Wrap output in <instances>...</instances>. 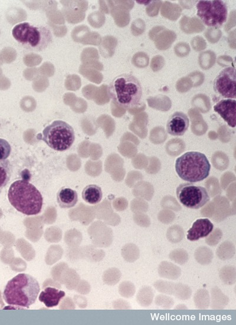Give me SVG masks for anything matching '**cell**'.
I'll use <instances>...</instances> for the list:
<instances>
[{"instance_id": "obj_25", "label": "cell", "mask_w": 236, "mask_h": 325, "mask_svg": "<svg viewBox=\"0 0 236 325\" xmlns=\"http://www.w3.org/2000/svg\"><path fill=\"white\" fill-rule=\"evenodd\" d=\"M219 278L226 285H231L236 284V269L234 266H226L219 271Z\"/></svg>"}, {"instance_id": "obj_24", "label": "cell", "mask_w": 236, "mask_h": 325, "mask_svg": "<svg viewBox=\"0 0 236 325\" xmlns=\"http://www.w3.org/2000/svg\"><path fill=\"white\" fill-rule=\"evenodd\" d=\"M122 255L124 259L128 263H134L140 258V248L134 243L127 244L122 248Z\"/></svg>"}, {"instance_id": "obj_15", "label": "cell", "mask_w": 236, "mask_h": 325, "mask_svg": "<svg viewBox=\"0 0 236 325\" xmlns=\"http://www.w3.org/2000/svg\"><path fill=\"white\" fill-rule=\"evenodd\" d=\"M57 201L61 208H72L78 203V193L71 188L63 187L57 192Z\"/></svg>"}, {"instance_id": "obj_30", "label": "cell", "mask_w": 236, "mask_h": 325, "mask_svg": "<svg viewBox=\"0 0 236 325\" xmlns=\"http://www.w3.org/2000/svg\"><path fill=\"white\" fill-rule=\"evenodd\" d=\"M223 235L222 231L217 228L208 235L205 239V243L209 246L217 245L222 240Z\"/></svg>"}, {"instance_id": "obj_32", "label": "cell", "mask_w": 236, "mask_h": 325, "mask_svg": "<svg viewBox=\"0 0 236 325\" xmlns=\"http://www.w3.org/2000/svg\"><path fill=\"white\" fill-rule=\"evenodd\" d=\"M175 309H187V308L183 304H180V305H178L175 307Z\"/></svg>"}, {"instance_id": "obj_26", "label": "cell", "mask_w": 236, "mask_h": 325, "mask_svg": "<svg viewBox=\"0 0 236 325\" xmlns=\"http://www.w3.org/2000/svg\"><path fill=\"white\" fill-rule=\"evenodd\" d=\"M166 239L172 244L180 243L184 239V231L179 226H172L169 228L166 233Z\"/></svg>"}, {"instance_id": "obj_5", "label": "cell", "mask_w": 236, "mask_h": 325, "mask_svg": "<svg viewBox=\"0 0 236 325\" xmlns=\"http://www.w3.org/2000/svg\"><path fill=\"white\" fill-rule=\"evenodd\" d=\"M175 171L181 179L190 183L201 182L209 176L211 164L206 156L197 152H189L175 162Z\"/></svg>"}, {"instance_id": "obj_4", "label": "cell", "mask_w": 236, "mask_h": 325, "mask_svg": "<svg viewBox=\"0 0 236 325\" xmlns=\"http://www.w3.org/2000/svg\"><path fill=\"white\" fill-rule=\"evenodd\" d=\"M12 35L21 46L33 52L43 51L53 41L52 34L47 27L27 22L15 26Z\"/></svg>"}, {"instance_id": "obj_23", "label": "cell", "mask_w": 236, "mask_h": 325, "mask_svg": "<svg viewBox=\"0 0 236 325\" xmlns=\"http://www.w3.org/2000/svg\"><path fill=\"white\" fill-rule=\"evenodd\" d=\"M194 302L197 309L206 310L209 308L210 304V295L208 291L205 288H201L196 291L194 296Z\"/></svg>"}, {"instance_id": "obj_2", "label": "cell", "mask_w": 236, "mask_h": 325, "mask_svg": "<svg viewBox=\"0 0 236 325\" xmlns=\"http://www.w3.org/2000/svg\"><path fill=\"white\" fill-rule=\"evenodd\" d=\"M9 202L17 211L24 215H38L41 211L43 198L34 185L24 180H18L8 192Z\"/></svg>"}, {"instance_id": "obj_9", "label": "cell", "mask_w": 236, "mask_h": 325, "mask_svg": "<svg viewBox=\"0 0 236 325\" xmlns=\"http://www.w3.org/2000/svg\"><path fill=\"white\" fill-rule=\"evenodd\" d=\"M213 89L217 94L226 99L236 98V75L234 67L223 69L214 80Z\"/></svg>"}, {"instance_id": "obj_31", "label": "cell", "mask_w": 236, "mask_h": 325, "mask_svg": "<svg viewBox=\"0 0 236 325\" xmlns=\"http://www.w3.org/2000/svg\"><path fill=\"white\" fill-rule=\"evenodd\" d=\"M11 152V147L7 140L0 138V162L7 160Z\"/></svg>"}, {"instance_id": "obj_21", "label": "cell", "mask_w": 236, "mask_h": 325, "mask_svg": "<svg viewBox=\"0 0 236 325\" xmlns=\"http://www.w3.org/2000/svg\"><path fill=\"white\" fill-rule=\"evenodd\" d=\"M12 172L13 168L10 161L7 159L0 162V194L10 182Z\"/></svg>"}, {"instance_id": "obj_29", "label": "cell", "mask_w": 236, "mask_h": 325, "mask_svg": "<svg viewBox=\"0 0 236 325\" xmlns=\"http://www.w3.org/2000/svg\"><path fill=\"white\" fill-rule=\"evenodd\" d=\"M119 292L121 296L124 297H132L134 296L136 292L135 285L131 282H124L120 285Z\"/></svg>"}, {"instance_id": "obj_6", "label": "cell", "mask_w": 236, "mask_h": 325, "mask_svg": "<svg viewBox=\"0 0 236 325\" xmlns=\"http://www.w3.org/2000/svg\"><path fill=\"white\" fill-rule=\"evenodd\" d=\"M41 140L51 149L64 152L70 149L74 143V129L67 122L56 120L44 129Z\"/></svg>"}, {"instance_id": "obj_13", "label": "cell", "mask_w": 236, "mask_h": 325, "mask_svg": "<svg viewBox=\"0 0 236 325\" xmlns=\"http://www.w3.org/2000/svg\"><path fill=\"white\" fill-rule=\"evenodd\" d=\"M214 225L209 219H198L187 232V239L191 242H195L207 237L213 231Z\"/></svg>"}, {"instance_id": "obj_19", "label": "cell", "mask_w": 236, "mask_h": 325, "mask_svg": "<svg viewBox=\"0 0 236 325\" xmlns=\"http://www.w3.org/2000/svg\"><path fill=\"white\" fill-rule=\"evenodd\" d=\"M154 298V291L153 288L145 285L140 288L136 297V300L141 306L148 308L152 305Z\"/></svg>"}, {"instance_id": "obj_10", "label": "cell", "mask_w": 236, "mask_h": 325, "mask_svg": "<svg viewBox=\"0 0 236 325\" xmlns=\"http://www.w3.org/2000/svg\"><path fill=\"white\" fill-rule=\"evenodd\" d=\"M154 287L158 292L171 295L182 301L190 299L192 290L189 285L158 280L154 283Z\"/></svg>"}, {"instance_id": "obj_28", "label": "cell", "mask_w": 236, "mask_h": 325, "mask_svg": "<svg viewBox=\"0 0 236 325\" xmlns=\"http://www.w3.org/2000/svg\"><path fill=\"white\" fill-rule=\"evenodd\" d=\"M155 303L157 306L164 309H171L174 305L173 298L165 294H159L156 297Z\"/></svg>"}, {"instance_id": "obj_8", "label": "cell", "mask_w": 236, "mask_h": 325, "mask_svg": "<svg viewBox=\"0 0 236 325\" xmlns=\"http://www.w3.org/2000/svg\"><path fill=\"white\" fill-rule=\"evenodd\" d=\"M177 197L180 203L187 208H201L210 201L207 189L191 183H184L178 186Z\"/></svg>"}, {"instance_id": "obj_17", "label": "cell", "mask_w": 236, "mask_h": 325, "mask_svg": "<svg viewBox=\"0 0 236 325\" xmlns=\"http://www.w3.org/2000/svg\"><path fill=\"white\" fill-rule=\"evenodd\" d=\"M210 304L211 309L222 310L229 305L230 299L219 287L215 286L211 289Z\"/></svg>"}, {"instance_id": "obj_16", "label": "cell", "mask_w": 236, "mask_h": 325, "mask_svg": "<svg viewBox=\"0 0 236 325\" xmlns=\"http://www.w3.org/2000/svg\"><path fill=\"white\" fill-rule=\"evenodd\" d=\"M181 268L171 262L164 261L159 264L158 273L160 278L175 281L180 278Z\"/></svg>"}, {"instance_id": "obj_11", "label": "cell", "mask_w": 236, "mask_h": 325, "mask_svg": "<svg viewBox=\"0 0 236 325\" xmlns=\"http://www.w3.org/2000/svg\"><path fill=\"white\" fill-rule=\"evenodd\" d=\"M190 120L182 112H175L169 117L166 123V131L173 136H182L188 130Z\"/></svg>"}, {"instance_id": "obj_7", "label": "cell", "mask_w": 236, "mask_h": 325, "mask_svg": "<svg viewBox=\"0 0 236 325\" xmlns=\"http://www.w3.org/2000/svg\"><path fill=\"white\" fill-rule=\"evenodd\" d=\"M196 7L197 9V15L208 27L220 28L228 19V6L221 0L199 1Z\"/></svg>"}, {"instance_id": "obj_14", "label": "cell", "mask_w": 236, "mask_h": 325, "mask_svg": "<svg viewBox=\"0 0 236 325\" xmlns=\"http://www.w3.org/2000/svg\"><path fill=\"white\" fill-rule=\"evenodd\" d=\"M65 291L54 287H48L41 291L39 300L48 308L58 306L60 301L65 296Z\"/></svg>"}, {"instance_id": "obj_3", "label": "cell", "mask_w": 236, "mask_h": 325, "mask_svg": "<svg viewBox=\"0 0 236 325\" xmlns=\"http://www.w3.org/2000/svg\"><path fill=\"white\" fill-rule=\"evenodd\" d=\"M108 93L115 103L125 109H130L140 104L142 88L137 78L132 75L122 74L112 81Z\"/></svg>"}, {"instance_id": "obj_1", "label": "cell", "mask_w": 236, "mask_h": 325, "mask_svg": "<svg viewBox=\"0 0 236 325\" xmlns=\"http://www.w3.org/2000/svg\"><path fill=\"white\" fill-rule=\"evenodd\" d=\"M40 290L37 280L27 274H19L6 284L2 297L9 305L29 309L36 302Z\"/></svg>"}, {"instance_id": "obj_18", "label": "cell", "mask_w": 236, "mask_h": 325, "mask_svg": "<svg viewBox=\"0 0 236 325\" xmlns=\"http://www.w3.org/2000/svg\"><path fill=\"white\" fill-rule=\"evenodd\" d=\"M83 200L90 204H98L103 198L102 189L96 185H89L84 188L82 194Z\"/></svg>"}, {"instance_id": "obj_27", "label": "cell", "mask_w": 236, "mask_h": 325, "mask_svg": "<svg viewBox=\"0 0 236 325\" xmlns=\"http://www.w3.org/2000/svg\"><path fill=\"white\" fill-rule=\"evenodd\" d=\"M169 258L179 265L186 264L189 260L188 252L182 248L175 249L169 254Z\"/></svg>"}, {"instance_id": "obj_22", "label": "cell", "mask_w": 236, "mask_h": 325, "mask_svg": "<svg viewBox=\"0 0 236 325\" xmlns=\"http://www.w3.org/2000/svg\"><path fill=\"white\" fill-rule=\"evenodd\" d=\"M195 257L198 263L202 266H207L212 262L214 254L213 251L207 246H201L196 249Z\"/></svg>"}, {"instance_id": "obj_20", "label": "cell", "mask_w": 236, "mask_h": 325, "mask_svg": "<svg viewBox=\"0 0 236 325\" xmlns=\"http://www.w3.org/2000/svg\"><path fill=\"white\" fill-rule=\"evenodd\" d=\"M236 254V246L230 241H226L221 244L216 250V255L220 260L226 261L231 259Z\"/></svg>"}, {"instance_id": "obj_12", "label": "cell", "mask_w": 236, "mask_h": 325, "mask_svg": "<svg viewBox=\"0 0 236 325\" xmlns=\"http://www.w3.org/2000/svg\"><path fill=\"white\" fill-rule=\"evenodd\" d=\"M214 110L215 112L219 114L220 117L228 123L230 127L232 128L236 127V99H222L214 105Z\"/></svg>"}]
</instances>
